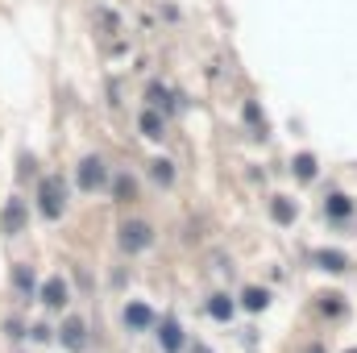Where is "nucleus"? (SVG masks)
Listing matches in <instances>:
<instances>
[{"label":"nucleus","instance_id":"1","mask_svg":"<svg viewBox=\"0 0 357 353\" xmlns=\"http://www.w3.org/2000/svg\"><path fill=\"white\" fill-rule=\"evenodd\" d=\"M63 208H67V183L59 175H46L42 187H38V212H42L46 220H59Z\"/></svg>","mask_w":357,"mask_h":353},{"label":"nucleus","instance_id":"2","mask_svg":"<svg viewBox=\"0 0 357 353\" xmlns=\"http://www.w3.org/2000/svg\"><path fill=\"white\" fill-rule=\"evenodd\" d=\"M150 241H154V233H150L146 220H129V225H121V250H125V254H137V250H146Z\"/></svg>","mask_w":357,"mask_h":353},{"label":"nucleus","instance_id":"3","mask_svg":"<svg viewBox=\"0 0 357 353\" xmlns=\"http://www.w3.org/2000/svg\"><path fill=\"white\" fill-rule=\"evenodd\" d=\"M104 183H108V167H104V158H96V154L84 158V163H79V187H84V191H96V187H104Z\"/></svg>","mask_w":357,"mask_h":353},{"label":"nucleus","instance_id":"4","mask_svg":"<svg viewBox=\"0 0 357 353\" xmlns=\"http://www.w3.org/2000/svg\"><path fill=\"white\" fill-rule=\"evenodd\" d=\"M63 345L71 353L88 350V324H84V320H67V324H63Z\"/></svg>","mask_w":357,"mask_h":353},{"label":"nucleus","instance_id":"5","mask_svg":"<svg viewBox=\"0 0 357 353\" xmlns=\"http://www.w3.org/2000/svg\"><path fill=\"white\" fill-rule=\"evenodd\" d=\"M137 129H142L146 137H154V142H158V137L167 133V121H162V112H158V108H146V112H142V121H137Z\"/></svg>","mask_w":357,"mask_h":353},{"label":"nucleus","instance_id":"6","mask_svg":"<svg viewBox=\"0 0 357 353\" xmlns=\"http://www.w3.org/2000/svg\"><path fill=\"white\" fill-rule=\"evenodd\" d=\"M42 303L46 308H63L67 303V283L63 278H46L42 283Z\"/></svg>","mask_w":357,"mask_h":353},{"label":"nucleus","instance_id":"7","mask_svg":"<svg viewBox=\"0 0 357 353\" xmlns=\"http://www.w3.org/2000/svg\"><path fill=\"white\" fill-rule=\"evenodd\" d=\"M158 341H162V350L167 353H178V345H183V329H178V320H162V333H158Z\"/></svg>","mask_w":357,"mask_h":353},{"label":"nucleus","instance_id":"8","mask_svg":"<svg viewBox=\"0 0 357 353\" xmlns=\"http://www.w3.org/2000/svg\"><path fill=\"white\" fill-rule=\"evenodd\" d=\"M125 324H129V329H150V324H154V312H150L146 303H129V308H125Z\"/></svg>","mask_w":357,"mask_h":353},{"label":"nucleus","instance_id":"9","mask_svg":"<svg viewBox=\"0 0 357 353\" xmlns=\"http://www.w3.org/2000/svg\"><path fill=\"white\" fill-rule=\"evenodd\" d=\"M21 225H25V208L13 200V204L4 208V229H8V233H21Z\"/></svg>","mask_w":357,"mask_h":353},{"label":"nucleus","instance_id":"10","mask_svg":"<svg viewBox=\"0 0 357 353\" xmlns=\"http://www.w3.org/2000/svg\"><path fill=\"white\" fill-rule=\"evenodd\" d=\"M208 312H212L216 320H233V299H229V295H212V299H208Z\"/></svg>","mask_w":357,"mask_h":353},{"label":"nucleus","instance_id":"11","mask_svg":"<svg viewBox=\"0 0 357 353\" xmlns=\"http://www.w3.org/2000/svg\"><path fill=\"white\" fill-rule=\"evenodd\" d=\"M150 175L158 179L162 187H171V183H175V167H171L167 158H154V163H150Z\"/></svg>","mask_w":357,"mask_h":353},{"label":"nucleus","instance_id":"12","mask_svg":"<svg viewBox=\"0 0 357 353\" xmlns=\"http://www.w3.org/2000/svg\"><path fill=\"white\" fill-rule=\"evenodd\" d=\"M291 167H295V175L303 179V183H312V179H316V158H312V154H299Z\"/></svg>","mask_w":357,"mask_h":353},{"label":"nucleus","instance_id":"13","mask_svg":"<svg viewBox=\"0 0 357 353\" xmlns=\"http://www.w3.org/2000/svg\"><path fill=\"white\" fill-rule=\"evenodd\" d=\"M241 303H245L250 312H262V308L270 303V295H266V291H258V287H250V291L241 295Z\"/></svg>","mask_w":357,"mask_h":353},{"label":"nucleus","instance_id":"14","mask_svg":"<svg viewBox=\"0 0 357 353\" xmlns=\"http://www.w3.org/2000/svg\"><path fill=\"white\" fill-rule=\"evenodd\" d=\"M328 216L345 220V216H349V200H345V195H328Z\"/></svg>","mask_w":357,"mask_h":353},{"label":"nucleus","instance_id":"15","mask_svg":"<svg viewBox=\"0 0 357 353\" xmlns=\"http://www.w3.org/2000/svg\"><path fill=\"white\" fill-rule=\"evenodd\" d=\"M316 262L324 266V270H345V254H337V250L328 254V250H324V254H316Z\"/></svg>","mask_w":357,"mask_h":353},{"label":"nucleus","instance_id":"16","mask_svg":"<svg viewBox=\"0 0 357 353\" xmlns=\"http://www.w3.org/2000/svg\"><path fill=\"white\" fill-rule=\"evenodd\" d=\"M274 220H295V208H291V200H274Z\"/></svg>","mask_w":357,"mask_h":353},{"label":"nucleus","instance_id":"17","mask_svg":"<svg viewBox=\"0 0 357 353\" xmlns=\"http://www.w3.org/2000/svg\"><path fill=\"white\" fill-rule=\"evenodd\" d=\"M133 195H137L133 179H129V175H121V179H116V200H133Z\"/></svg>","mask_w":357,"mask_h":353},{"label":"nucleus","instance_id":"18","mask_svg":"<svg viewBox=\"0 0 357 353\" xmlns=\"http://www.w3.org/2000/svg\"><path fill=\"white\" fill-rule=\"evenodd\" d=\"M150 104H154V108H158V104L167 108V88H150Z\"/></svg>","mask_w":357,"mask_h":353},{"label":"nucleus","instance_id":"19","mask_svg":"<svg viewBox=\"0 0 357 353\" xmlns=\"http://www.w3.org/2000/svg\"><path fill=\"white\" fill-rule=\"evenodd\" d=\"M195 353H208V350H204V345H195Z\"/></svg>","mask_w":357,"mask_h":353},{"label":"nucleus","instance_id":"20","mask_svg":"<svg viewBox=\"0 0 357 353\" xmlns=\"http://www.w3.org/2000/svg\"><path fill=\"white\" fill-rule=\"evenodd\" d=\"M312 353H320V350H312Z\"/></svg>","mask_w":357,"mask_h":353},{"label":"nucleus","instance_id":"21","mask_svg":"<svg viewBox=\"0 0 357 353\" xmlns=\"http://www.w3.org/2000/svg\"><path fill=\"white\" fill-rule=\"evenodd\" d=\"M349 353H357V350H349Z\"/></svg>","mask_w":357,"mask_h":353}]
</instances>
